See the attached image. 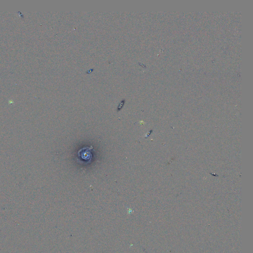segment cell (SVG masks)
Instances as JSON below:
<instances>
[{"label":"cell","mask_w":253,"mask_h":253,"mask_svg":"<svg viewBox=\"0 0 253 253\" xmlns=\"http://www.w3.org/2000/svg\"><path fill=\"white\" fill-rule=\"evenodd\" d=\"M93 149V148L92 146H91V148L87 147L82 148L79 151L78 155L83 161H87V162L89 163V161H91L92 158V154L91 150Z\"/></svg>","instance_id":"cell-1"}]
</instances>
